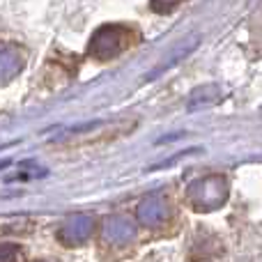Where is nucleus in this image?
<instances>
[{
  "label": "nucleus",
  "mask_w": 262,
  "mask_h": 262,
  "mask_svg": "<svg viewBox=\"0 0 262 262\" xmlns=\"http://www.w3.org/2000/svg\"><path fill=\"white\" fill-rule=\"evenodd\" d=\"M228 180L223 175H207L191 182L186 191V200L195 212H214L223 207L228 200Z\"/></svg>",
  "instance_id": "f257e3e1"
},
{
  "label": "nucleus",
  "mask_w": 262,
  "mask_h": 262,
  "mask_svg": "<svg viewBox=\"0 0 262 262\" xmlns=\"http://www.w3.org/2000/svg\"><path fill=\"white\" fill-rule=\"evenodd\" d=\"M129 46V32L122 26H104L95 32L88 53L97 60H111Z\"/></svg>",
  "instance_id": "f03ea898"
},
{
  "label": "nucleus",
  "mask_w": 262,
  "mask_h": 262,
  "mask_svg": "<svg viewBox=\"0 0 262 262\" xmlns=\"http://www.w3.org/2000/svg\"><path fill=\"white\" fill-rule=\"evenodd\" d=\"M95 232V219L85 216V214H76V216H69L62 223V228L58 230V237L62 244L67 246H78L83 242H88Z\"/></svg>",
  "instance_id": "7ed1b4c3"
},
{
  "label": "nucleus",
  "mask_w": 262,
  "mask_h": 262,
  "mask_svg": "<svg viewBox=\"0 0 262 262\" xmlns=\"http://www.w3.org/2000/svg\"><path fill=\"white\" fill-rule=\"evenodd\" d=\"M136 216L145 228H161L170 219V203L163 195H149L138 205Z\"/></svg>",
  "instance_id": "20e7f679"
},
{
  "label": "nucleus",
  "mask_w": 262,
  "mask_h": 262,
  "mask_svg": "<svg viewBox=\"0 0 262 262\" xmlns=\"http://www.w3.org/2000/svg\"><path fill=\"white\" fill-rule=\"evenodd\" d=\"M104 239L113 246H124L136 237V223L127 216H108L104 221Z\"/></svg>",
  "instance_id": "39448f33"
},
{
  "label": "nucleus",
  "mask_w": 262,
  "mask_h": 262,
  "mask_svg": "<svg viewBox=\"0 0 262 262\" xmlns=\"http://www.w3.org/2000/svg\"><path fill=\"white\" fill-rule=\"evenodd\" d=\"M26 64V55L18 46L0 44V85L9 83Z\"/></svg>",
  "instance_id": "423d86ee"
},
{
  "label": "nucleus",
  "mask_w": 262,
  "mask_h": 262,
  "mask_svg": "<svg viewBox=\"0 0 262 262\" xmlns=\"http://www.w3.org/2000/svg\"><path fill=\"white\" fill-rule=\"evenodd\" d=\"M207 90H209V88H203V90H200V92H195V95H193V99H191V108H193V106L195 104H205V101H214V99H216V97H219V92H216V88H212V92H209V95H207Z\"/></svg>",
  "instance_id": "0eeeda50"
},
{
  "label": "nucleus",
  "mask_w": 262,
  "mask_h": 262,
  "mask_svg": "<svg viewBox=\"0 0 262 262\" xmlns=\"http://www.w3.org/2000/svg\"><path fill=\"white\" fill-rule=\"evenodd\" d=\"M152 9L154 12H172L177 9V3H152Z\"/></svg>",
  "instance_id": "6e6552de"
}]
</instances>
